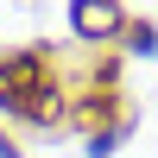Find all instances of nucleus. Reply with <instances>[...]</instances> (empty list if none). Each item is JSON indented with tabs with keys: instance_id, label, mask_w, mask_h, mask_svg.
Segmentation results:
<instances>
[{
	"instance_id": "nucleus-2",
	"label": "nucleus",
	"mask_w": 158,
	"mask_h": 158,
	"mask_svg": "<svg viewBox=\"0 0 158 158\" xmlns=\"http://www.w3.org/2000/svg\"><path fill=\"white\" fill-rule=\"evenodd\" d=\"M0 158H19V152H13V146H6V139H0Z\"/></svg>"
},
{
	"instance_id": "nucleus-1",
	"label": "nucleus",
	"mask_w": 158,
	"mask_h": 158,
	"mask_svg": "<svg viewBox=\"0 0 158 158\" xmlns=\"http://www.w3.org/2000/svg\"><path fill=\"white\" fill-rule=\"evenodd\" d=\"M76 32H114V6H76Z\"/></svg>"
}]
</instances>
